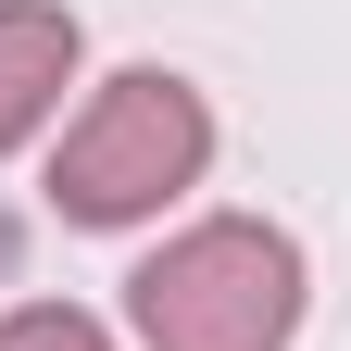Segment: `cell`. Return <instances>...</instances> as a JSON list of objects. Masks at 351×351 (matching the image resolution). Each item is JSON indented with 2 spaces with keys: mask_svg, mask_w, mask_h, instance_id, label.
<instances>
[{
  "mask_svg": "<svg viewBox=\"0 0 351 351\" xmlns=\"http://www.w3.org/2000/svg\"><path fill=\"white\" fill-rule=\"evenodd\" d=\"M75 88V13L63 0H0V151H25Z\"/></svg>",
  "mask_w": 351,
  "mask_h": 351,
  "instance_id": "obj_3",
  "label": "cell"
},
{
  "mask_svg": "<svg viewBox=\"0 0 351 351\" xmlns=\"http://www.w3.org/2000/svg\"><path fill=\"white\" fill-rule=\"evenodd\" d=\"M0 351H113V326L75 301H25V314H0Z\"/></svg>",
  "mask_w": 351,
  "mask_h": 351,
  "instance_id": "obj_4",
  "label": "cell"
},
{
  "mask_svg": "<svg viewBox=\"0 0 351 351\" xmlns=\"http://www.w3.org/2000/svg\"><path fill=\"white\" fill-rule=\"evenodd\" d=\"M138 351H289L301 339V239L263 213H201L125 276Z\"/></svg>",
  "mask_w": 351,
  "mask_h": 351,
  "instance_id": "obj_1",
  "label": "cell"
},
{
  "mask_svg": "<svg viewBox=\"0 0 351 351\" xmlns=\"http://www.w3.org/2000/svg\"><path fill=\"white\" fill-rule=\"evenodd\" d=\"M201 163H213V101L189 75H163V63H125L101 101L63 125L51 213L63 226H138V213H163L176 189H201Z\"/></svg>",
  "mask_w": 351,
  "mask_h": 351,
  "instance_id": "obj_2",
  "label": "cell"
}]
</instances>
